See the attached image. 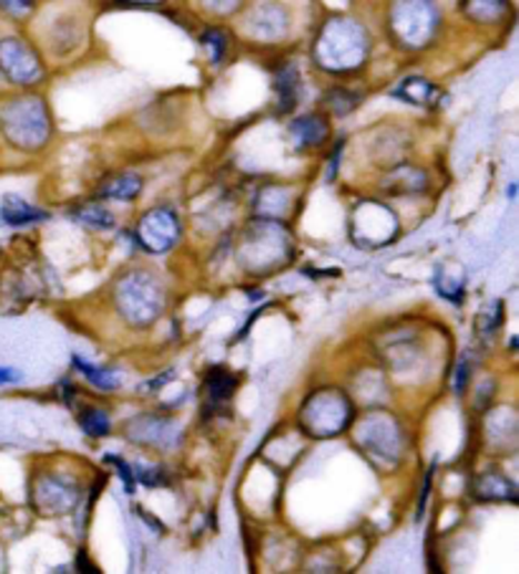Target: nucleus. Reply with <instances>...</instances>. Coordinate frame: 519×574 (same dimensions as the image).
Returning a JSON list of instances; mask_svg holds the SVG:
<instances>
[{
    "label": "nucleus",
    "instance_id": "obj_11",
    "mask_svg": "<svg viewBox=\"0 0 519 574\" xmlns=\"http://www.w3.org/2000/svg\"><path fill=\"white\" fill-rule=\"evenodd\" d=\"M130 441L157 445V448L173 445L175 426L167 423V420H163V418H155V416L132 420V423H130Z\"/></svg>",
    "mask_w": 519,
    "mask_h": 574
},
{
    "label": "nucleus",
    "instance_id": "obj_22",
    "mask_svg": "<svg viewBox=\"0 0 519 574\" xmlns=\"http://www.w3.org/2000/svg\"><path fill=\"white\" fill-rule=\"evenodd\" d=\"M79 426H82L89 438H102L112 430V420L106 416V410L89 406L84 410H79Z\"/></svg>",
    "mask_w": 519,
    "mask_h": 574
},
{
    "label": "nucleus",
    "instance_id": "obj_6",
    "mask_svg": "<svg viewBox=\"0 0 519 574\" xmlns=\"http://www.w3.org/2000/svg\"><path fill=\"white\" fill-rule=\"evenodd\" d=\"M134 238H138V244L150 250V254H165V250L173 248L177 244V238H181V221H177V213L170 208L147 211L138 223Z\"/></svg>",
    "mask_w": 519,
    "mask_h": 574
},
{
    "label": "nucleus",
    "instance_id": "obj_3",
    "mask_svg": "<svg viewBox=\"0 0 519 574\" xmlns=\"http://www.w3.org/2000/svg\"><path fill=\"white\" fill-rule=\"evenodd\" d=\"M353 402L343 390L327 388L312 392L299 410V423L315 438H335L350 426Z\"/></svg>",
    "mask_w": 519,
    "mask_h": 574
},
{
    "label": "nucleus",
    "instance_id": "obj_33",
    "mask_svg": "<svg viewBox=\"0 0 519 574\" xmlns=\"http://www.w3.org/2000/svg\"><path fill=\"white\" fill-rule=\"evenodd\" d=\"M79 567H82V570H89V572H94L96 567H89V564H86V552L82 550V552H79Z\"/></svg>",
    "mask_w": 519,
    "mask_h": 574
},
{
    "label": "nucleus",
    "instance_id": "obj_1",
    "mask_svg": "<svg viewBox=\"0 0 519 574\" xmlns=\"http://www.w3.org/2000/svg\"><path fill=\"white\" fill-rule=\"evenodd\" d=\"M368 33L353 18L337 16L322 25V31L315 41V61L333 74H345L363 66L368 59Z\"/></svg>",
    "mask_w": 519,
    "mask_h": 574
},
{
    "label": "nucleus",
    "instance_id": "obj_17",
    "mask_svg": "<svg viewBox=\"0 0 519 574\" xmlns=\"http://www.w3.org/2000/svg\"><path fill=\"white\" fill-rule=\"evenodd\" d=\"M142 193V177L140 175H132V173H122V175H114L110 181H104L100 185V191L96 195L106 197V201H134Z\"/></svg>",
    "mask_w": 519,
    "mask_h": 574
},
{
    "label": "nucleus",
    "instance_id": "obj_27",
    "mask_svg": "<svg viewBox=\"0 0 519 574\" xmlns=\"http://www.w3.org/2000/svg\"><path fill=\"white\" fill-rule=\"evenodd\" d=\"M104 459H106V463H112L114 469H118L128 493H134V486H138V483H134V476H132V465L128 461H122V455H114V453H106Z\"/></svg>",
    "mask_w": 519,
    "mask_h": 574
},
{
    "label": "nucleus",
    "instance_id": "obj_19",
    "mask_svg": "<svg viewBox=\"0 0 519 574\" xmlns=\"http://www.w3.org/2000/svg\"><path fill=\"white\" fill-rule=\"evenodd\" d=\"M71 218H77L79 223H86L96 230H110L118 226V218H114L112 211H106L100 203H82L77 208H71Z\"/></svg>",
    "mask_w": 519,
    "mask_h": 574
},
{
    "label": "nucleus",
    "instance_id": "obj_15",
    "mask_svg": "<svg viewBox=\"0 0 519 574\" xmlns=\"http://www.w3.org/2000/svg\"><path fill=\"white\" fill-rule=\"evenodd\" d=\"M0 218H3V223H8V226H31V223H41L47 221L49 215L47 211L35 208V205L26 203L23 197L18 195H6L3 197V205H0Z\"/></svg>",
    "mask_w": 519,
    "mask_h": 574
},
{
    "label": "nucleus",
    "instance_id": "obj_4",
    "mask_svg": "<svg viewBox=\"0 0 519 574\" xmlns=\"http://www.w3.org/2000/svg\"><path fill=\"white\" fill-rule=\"evenodd\" d=\"M118 307L124 319L145 327L163 311V291L150 274H128L118 284Z\"/></svg>",
    "mask_w": 519,
    "mask_h": 574
},
{
    "label": "nucleus",
    "instance_id": "obj_23",
    "mask_svg": "<svg viewBox=\"0 0 519 574\" xmlns=\"http://www.w3.org/2000/svg\"><path fill=\"white\" fill-rule=\"evenodd\" d=\"M388 183H393V185H388L393 193H398V195H403V193H418V191H424L426 187V175L424 173H416V170H400V173H393V175H388Z\"/></svg>",
    "mask_w": 519,
    "mask_h": 574
},
{
    "label": "nucleus",
    "instance_id": "obj_8",
    "mask_svg": "<svg viewBox=\"0 0 519 574\" xmlns=\"http://www.w3.org/2000/svg\"><path fill=\"white\" fill-rule=\"evenodd\" d=\"M360 426L368 428L370 433L380 435V441H378V438H365V441H360V445L373 455V459L400 461L403 433H400L396 420H393L390 416H370L368 420H363Z\"/></svg>",
    "mask_w": 519,
    "mask_h": 574
},
{
    "label": "nucleus",
    "instance_id": "obj_32",
    "mask_svg": "<svg viewBox=\"0 0 519 574\" xmlns=\"http://www.w3.org/2000/svg\"><path fill=\"white\" fill-rule=\"evenodd\" d=\"M122 3H130V6H157V3H163V0H122Z\"/></svg>",
    "mask_w": 519,
    "mask_h": 574
},
{
    "label": "nucleus",
    "instance_id": "obj_24",
    "mask_svg": "<svg viewBox=\"0 0 519 574\" xmlns=\"http://www.w3.org/2000/svg\"><path fill=\"white\" fill-rule=\"evenodd\" d=\"M357 104H360V96L355 92H347V89H333V92L327 94V106L333 114H350Z\"/></svg>",
    "mask_w": 519,
    "mask_h": 574
},
{
    "label": "nucleus",
    "instance_id": "obj_31",
    "mask_svg": "<svg viewBox=\"0 0 519 574\" xmlns=\"http://www.w3.org/2000/svg\"><path fill=\"white\" fill-rule=\"evenodd\" d=\"M21 380V372L11 370V367H0V385H13Z\"/></svg>",
    "mask_w": 519,
    "mask_h": 574
},
{
    "label": "nucleus",
    "instance_id": "obj_30",
    "mask_svg": "<svg viewBox=\"0 0 519 574\" xmlns=\"http://www.w3.org/2000/svg\"><path fill=\"white\" fill-rule=\"evenodd\" d=\"M469 375H471V367H469L467 355H464L461 362H459V370H456V382H454V388H456V392H459V394H461L464 390H467Z\"/></svg>",
    "mask_w": 519,
    "mask_h": 574
},
{
    "label": "nucleus",
    "instance_id": "obj_28",
    "mask_svg": "<svg viewBox=\"0 0 519 574\" xmlns=\"http://www.w3.org/2000/svg\"><path fill=\"white\" fill-rule=\"evenodd\" d=\"M31 8H33V0H0V11L16 18L29 16Z\"/></svg>",
    "mask_w": 519,
    "mask_h": 574
},
{
    "label": "nucleus",
    "instance_id": "obj_21",
    "mask_svg": "<svg viewBox=\"0 0 519 574\" xmlns=\"http://www.w3.org/2000/svg\"><path fill=\"white\" fill-rule=\"evenodd\" d=\"M507 8V0H464V13L479 23H497Z\"/></svg>",
    "mask_w": 519,
    "mask_h": 574
},
{
    "label": "nucleus",
    "instance_id": "obj_12",
    "mask_svg": "<svg viewBox=\"0 0 519 574\" xmlns=\"http://www.w3.org/2000/svg\"><path fill=\"white\" fill-rule=\"evenodd\" d=\"M289 134H292L294 147H297V150H312V147L325 145V140H327V134H329V124H327L325 116L307 114V116H299V120L292 122Z\"/></svg>",
    "mask_w": 519,
    "mask_h": 574
},
{
    "label": "nucleus",
    "instance_id": "obj_9",
    "mask_svg": "<svg viewBox=\"0 0 519 574\" xmlns=\"http://www.w3.org/2000/svg\"><path fill=\"white\" fill-rule=\"evenodd\" d=\"M33 501L35 509L47 516H61L69 514L79 501L77 483H69L64 479H39L33 486Z\"/></svg>",
    "mask_w": 519,
    "mask_h": 574
},
{
    "label": "nucleus",
    "instance_id": "obj_14",
    "mask_svg": "<svg viewBox=\"0 0 519 574\" xmlns=\"http://www.w3.org/2000/svg\"><path fill=\"white\" fill-rule=\"evenodd\" d=\"M474 496L477 501H515L517 486L497 471H487L474 481Z\"/></svg>",
    "mask_w": 519,
    "mask_h": 574
},
{
    "label": "nucleus",
    "instance_id": "obj_2",
    "mask_svg": "<svg viewBox=\"0 0 519 574\" xmlns=\"http://www.w3.org/2000/svg\"><path fill=\"white\" fill-rule=\"evenodd\" d=\"M0 130L18 150H39L49 140V112L39 96L13 99L0 112Z\"/></svg>",
    "mask_w": 519,
    "mask_h": 574
},
{
    "label": "nucleus",
    "instance_id": "obj_26",
    "mask_svg": "<svg viewBox=\"0 0 519 574\" xmlns=\"http://www.w3.org/2000/svg\"><path fill=\"white\" fill-rule=\"evenodd\" d=\"M203 47L205 51H208L211 61H218L226 57V35H223V31H216V29H208L203 33Z\"/></svg>",
    "mask_w": 519,
    "mask_h": 574
},
{
    "label": "nucleus",
    "instance_id": "obj_5",
    "mask_svg": "<svg viewBox=\"0 0 519 574\" xmlns=\"http://www.w3.org/2000/svg\"><path fill=\"white\" fill-rule=\"evenodd\" d=\"M436 23L438 13L431 0H396V6H393L390 25L403 47H424L434 35Z\"/></svg>",
    "mask_w": 519,
    "mask_h": 574
},
{
    "label": "nucleus",
    "instance_id": "obj_7",
    "mask_svg": "<svg viewBox=\"0 0 519 574\" xmlns=\"http://www.w3.org/2000/svg\"><path fill=\"white\" fill-rule=\"evenodd\" d=\"M0 71L8 82L29 86L41 82L43 66L35 53L26 47L21 39H3L0 41Z\"/></svg>",
    "mask_w": 519,
    "mask_h": 574
},
{
    "label": "nucleus",
    "instance_id": "obj_16",
    "mask_svg": "<svg viewBox=\"0 0 519 574\" xmlns=\"http://www.w3.org/2000/svg\"><path fill=\"white\" fill-rule=\"evenodd\" d=\"M393 96H398L403 102L416 104V106H436L441 92H438L431 82H426V79L408 76L406 82H400L396 89H393Z\"/></svg>",
    "mask_w": 519,
    "mask_h": 574
},
{
    "label": "nucleus",
    "instance_id": "obj_29",
    "mask_svg": "<svg viewBox=\"0 0 519 574\" xmlns=\"http://www.w3.org/2000/svg\"><path fill=\"white\" fill-rule=\"evenodd\" d=\"M205 8L218 16H231L241 6V0H203Z\"/></svg>",
    "mask_w": 519,
    "mask_h": 574
},
{
    "label": "nucleus",
    "instance_id": "obj_20",
    "mask_svg": "<svg viewBox=\"0 0 519 574\" xmlns=\"http://www.w3.org/2000/svg\"><path fill=\"white\" fill-rule=\"evenodd\" d=\"M71 365L77 367L79 372L84 375V378L94 385V388H100V390H118L120 385H122V378L114 370H106V367H96V365H89V362H84L82 357L79 355H74L71 357Z\"/></svg>",
    "mask_w": 519,
    "mask_h": 574
},
{
    "label": "nucleus",
    "instance_id": "obj_10",
    "mask_svg": "<svg viewBox=\"0 0 519 574\" xmlns=\"http://www.w3.org/2000/svg\"><path fill=\"white\" fill-rule=\"evenodd\" d=\"M248 29H252L256 39L276 41L289 29V16H286L279 3H262L248 18Z\"/></svg>",
    "mask_w": 519,
    "mask_h": 574
},
{
    "label": "nucleus",
    "instance_id": "obj_25",
    "mask_svg": "<svg viewBox=\"0 0 519 574\" xmlns=\"http://www.w3.org/2000/svg\"><path fill=\"white\" fill-rule=\"evenodd\" d=\"M132 476L134 483H142V486H150V489H160V486H167L170 479L163 469H155V465H132Z\"/></svg>",
    "mask_w": 519,
    "mask_h": 574
},
{
    "label": "nucleus",
    "instance_id": "obj_18",
    "mask_svg": "<svg viewBox=\"0 0 519 574\" xmlns=\"http://www.w3.org/2000/svg\"><path fill=\"white\" fill-rule=\"evenodd\" d=\"M238 380L231 375L228 370H223V367H213L208 380H205V390H208V402L211 406H223V402L231 400V394H234Z\"/></svg>",
    "mask_w": 519,
    "mask_h": 574
},
{
    "label": "nucleus",
    "instance_id": "obj_13",
    "mask_svg": "<svg viewBox=\"0 0 519 574\" xmlns=\"http://www.w3.org/2000/svg\"><path fill=\"white\" fill-rule=\"evenodd\" d=\"M274 89H276V99H279V112L289 114L302 99V79H299L297 64H284L279 71H276Z\"/></svg>",
    "mask_w": 519,
    "mask_h": 574
}]
</instances>
